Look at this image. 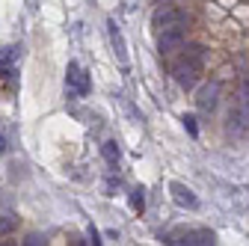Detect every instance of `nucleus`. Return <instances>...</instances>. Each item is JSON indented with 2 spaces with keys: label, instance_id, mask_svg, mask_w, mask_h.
<instances>
[{
  "label": "nucleus",
  "instance_id": "obj_1",
  "mask_svg": "<svg viewBox=\"0 0 249 246\" xmlns=\"http://www.w3.org/2000/svg\"><path fill=\"white\" fill-rule=\"evenodd\" d=\"M199 74H202V63H196V59H187V56H181L178 63L172 66V77H175V83L181 86V89H196V83H199Z\"/></svg>",
  "mask_w": 249,
  "mask_h": 246
},
{
  "label": "nucleus",
  "instance_id": "obj_2",
  "mask_svg": "<svg viewBox=\"0 0 249 246\" xmlns=\"http://www.w3.org/2000/svg\"><path fill=\"white\" fill-rule=\"evenodd\" d=\"M187 21H190V12H187L184 6H160L151 15V24L158 30H166V27H175V24H187Z\"/></svg>",
  "mask_w": 249,
  "mask_h": 246
},
{
  "label": "nucleus",
  "instance_id": "obj_3",
  "mask_svg": "<svg viewBox=\"0 0 249 246\" xmlns=\"http://www.w3.org/2000/svg\"><path fill=\"white\" fill-rule=\"evenodd\" d=\"M184 42H187V27H184V24H175V27L160 30L158 51H160V53H172V51H181Z\"/></svg>",
  "mask_w": 249,
  "mask_h": 246
},
{
  "label": "nucleus",
  "instance_id": "obj_4",
  "mask_svg": "<svg viewBox=\"0 0 249 246\" xmlns=\"http://www.w3.org/2000/svg\"><path fill=\"white\" fill-rule=\"evenodd\" d=\"M216 237L211 228H190V231H181L175 237H166V243H184V246H211Z\"/></svg>",
  "mask_w": 249,
  "mask_h": 246
},
{
  "label": "nucleus",
  "instance_id": "obj_5",
  "mask_svg": "<svg viewBox=\"0 0 249 246\" xmlns=\"http://www.w3.org/2000/svg\"><path fill=\"white\" fill-rule=\"evenodd\" d=\"M66 86L74 92V95H89V74L77 63H69V69H66Z\"/></svg>",
  "mask_w": 249,
  "mask_h": 246
},
{
  "label": "nucleus",
  "instance_id": "obj_6",
  "mask_svg": "<svg viewBox=\"0 0 249 246\" xmlns=\"http://www.w3.org/2000/svg\"><path fill=\"white\" fill-rule=\"evenodd\" d=\"M169 193H172V202H175L178 208H187V211H196V208H199L196 193L187 187V184H181V181H172V184H169Z\"/></svg>",
  "mask_w": 249,
  "mask_h": 246
},
{
  "label": "nucleus",
  "instance_id": "obj_7",
  "mask_svg": "<svg viewBox=\"0 0 249 246\" xmlns=\"http://www.w3.org/2000/svg\"><path fill=\"white\" fill-rule=\"evenodd\" d=\"M216 95H220V83H205V86L199 89V95H196V107H199L202 113H213Z\"/></svg>",
  "mask_w": 249,
  "mask_h": 246
},
{
  "label": "nucleus",
  "instance_id": "obj_8",
  "mask_svg": "<svg viewBox=\"0 0 249 246\" xmlns=\"http://www.w3.org/2000/svg\"><path fill=\"white\" fill-rule=\"evenodd\" d=\"M107 33H110V45H113V51H116V59L124 66L128 63V48H124V39H122V30H119V24L110 18L107 21Z\"/></svg>",
  "mask_w": 249,
  "mask_h": 246
},
{
  "label": "nucleus",
  "instance_id": "obj_9",
  "mask_svg": "<svg viewBox=\"0 0 249 246\" xmlns=\"http://www.w3.org/2000/svg\"><path fill=\"white\" fill-rule=\"evenodd\" d=\"M18 56H21V45H6V48H0V66H12Z\"/></svg>",
  "mask_w": 249,
  "mask_h": 246
},
{
  "label": "nucleus",
  "instance_id": "obj_10",
  "mask_svg": "<svg viewBox=\"0 0 249 246\" xmlns=\"http://www.w3.org/2000/svg\"><path fill=\"white\" fill-rule=\"evenodd\" d=\"M101 155H104V160H107L110 166L119 163V145H116V140H107V142L101 145Z\"/></svg>",
  "mask_w": 249,
  "mask_h": 246
},
{
  "label": "nucleus",
  "instance_id": "obj_11",
  "mask_svg": "<svg viewBox=\"0 0 249 246\" xmlns=\"http://www.w3.org/2000/svg\"><path fill=\"white\" fill-rule=\"evenodd\" d=\"M240 110H243V116H246V122H249V77L240 83Z\"/></svg>",
  "mask_w": 249,
  "mask_h": 246
},
{
  "label": "nucleus",
  "instance_id": "obj_12",
  "mask_svg": "<svg viewBox=\"0 0 249 246\" xmlns=\"http://www.w3.org/2000/svg\"><path fill=\"white\" fill-rule=\"evenodd\" d=\"M131 208L142 213V208H145V190H142V187H137V190H131Z\"/></svg>",
  "mask_w": 249,
  "mask_h": 246
},
{
  "label": "nucleus",
  "instance_id": "obj_13",
  "mask_svg": "<svg viewBox=\"0 0 249 246\" xmlns=\"http://www.w3.org/2000/svg\"><path fill=\"white\" fill-rule=\"evenodd\" d=\"M15 226H18V217H15V213H3V217H0V234H9Z\"/></svg>",
  "mask_w": 249,
  "mask_h": 246
},
{
  "label": "nucleus",
  "instance_id": "obj_14",
  "mask_svg": "<svg viewBox=\"0 0 249 246\" xmlns=\"http://www.w3.org/2000/svg\"><path fill=\"white\" fill-rule=\"evenodd\" d=\"M181 122H184V128H187V134H190V137H199V125H196L193 116H181Z\"/></svg>",
  "mask_w": 249,
  "mask_h": 246
},
{
  "label": "nucleus",
  "instance_id": "obj_15",
  "mask_svg": "<svg viewBox=\"0 0 249 246\" xmlns=\"http://www.w3.org/2000/svg\"><path fill=\"white\" fill-rule=\"evenodd\" d=\"M24 243H27V246H39V243H45V240H42L39 234H30V237H27Z\"/></svg>",
  "mask_w": 249,
  "mask_h": 246
},
{
  "label": "nucleus",
  "instance_id": "obj_16",
  "mask_svg": "<svg viewBox=\"0 0 249 246\" xmlns=\"http://www.w3.org/2000/svg\"><path fill=\"white\" fill-rule=\"evenodd\" d=\"M0 155H6V137L0 134Z\"/></svg>",
  "mask_w": 249,
  "mask_h": 246
}]
</instances>
